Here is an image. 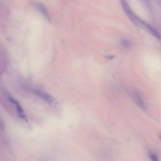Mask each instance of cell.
I'll return each mask as SVG.
<instances>
[{
  "mask_svg": "<svg viewBox=\"0 0 161 161\" xmlns=\"http://www.w3.org/2000/svg\"><path fill=\"white\" fill-rule=\"evenodd\" d=\"M133 98L134 99H135L136 102L137 103V104L142 109H145V103L144 101L142 99V98L141 97V96L139 94V93L134 92V94H133Z\"/></svg>",
  "mask_w": 161,
  "mask_h": 161,
  "instance_id": "3",
  "label": "cell"
},
{
  "mask_svg": "<svg viewBox=\"0 0 161 161\" xmlns=\"http://www.w3.org/2000/svg\"><path fill=\"white\" fill-rule=\"evenodd\" d=\"M159 139H160V140H161V135H160V136H159Z\"/></svg>",
  "mask_w": 161,
  "mask_h": 161,
  "instance_id": "5",
  "label": "cell"
},
{
  "mask_svg": "<svg viewBox=\"0 0 161 161\" xmlns=\"http://www.w3.org/2000/svg\"><path fill=\"white\" fill-rule=\"evenodd\" d=\"M34 93L36 95H37L39 97L41 98L42 99H44L45 101H46L50 105H51L52 106H54V107H57L58 106L59 104H58L57 100L54 98H53L52 96L48 94V93L43 92L42 91H39V90H34Z\"/></svg>",
  "mask_w": 161,
  "mask_h": 161,
  "instance_id": "2",
  "label": "cell"
},
{
  "mask_svg": "<svg viewBox=\"0 0 161 161\" xmlns=\"http://www.w3.org/2000/svg\"><path fill=\"white\" fill-rule=\"evenodd\" d=\"M149 158L151 161H159V157L156 153L150 151L149 152Z\"/></svg>",
  "mask_w": 161,
  "mask_h": 161,
  "instance_id": "4",
  "label": "cell"
},
{
  "mask_svg": "<svg viewBox=\"0 0 161 161\" xmlns=\"http://www.w3.org/2000/svg\"><path fill=\"white\" fill-rule=\"evenodd\" d=\"M7 99L11 104H12L13 105V106L16 109V113H17L18 117L21 120L27 122V117H26V115L22 108L21 105L20 104V103L10 94H7Z\"/></svg>",
  "mask_w": 161,
  "mask_h": 161,
  "instance_id": "1",
  "label": "cell"
}]
</instances>
